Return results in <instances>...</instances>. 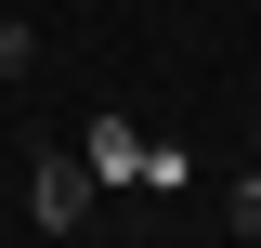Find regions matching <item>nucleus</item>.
<instances>
[{
	"instance_id": "f257e3e1",
	"label": "nucleus",
	"mask_w": 261,
	"mask_h": 248,
	"mask_svg": "<svg viewBox=\"0 0 261 248\" xmlns=\"http://www.w3.org/2000/svg\"><path fill=\"white\" fill-rule=\"evenodd\" d=\"M92 170H79V157H39V170H27V222H39V235H79V222H92Z\"/></svg>"
},
{
	"instance_id": "7ed1b4c3",
	"label": "nucleus",
	"mask_w": 261,
	"mask_h": 248,
	"mask_svg": "<svg viewBox=\"0 0 261 248\" xmlns=\"http://www.w3.org/2000/svg\"><path fill=\"white\" fill-rule=\"evenodd\" d=\"M27 65H39V39L13 27V13H0V92H13V79H27Z\"/></svg>"
},
{
	"instance_id": "20e7f679",
	"label": "nucleus",
	"mask_w": 261,
	"mask_h": 248,
	"mask_svg": "<svg viewBox=\"0 0 261 248\" xmlns=\"http://www.w3.org/2000/svg\"><path fill=\"white\" fill-rule=\"evenodd\" d=\"M235 248H261V170L235 183Z\"/></svg>"
},
{
	"instance_id": "f03ea898",
	"label": "nucleus",
	"mask_w": 261,
	"mask_h": 248,
	"mask_svg": "<svg viewBox=\"0 0 261 248\" xmlns=\"http://www.w3.org/2000/svg\"><path fill=\"white\" fill-rule=\"evenodd\" d=\"M144 157H157V144H144L130 118H92V131H79V170H92V183H144Z\"/></svg>"
}]
</instances>
